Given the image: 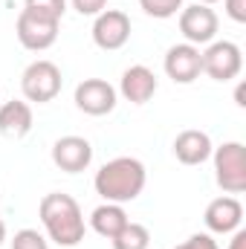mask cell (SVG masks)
<instances>
[{
	"instance_id": "cell-15",
	"label": "cell",
	"mask_w": 246,
	"mask_h": 249,
	"mask_svg": "<svg viewBox=\"0 0 246 249\" xmlns=\"http://www.w3.org/2000/svg\"><path fill=\"white\" fill-rule=\"evenodd\" d=\"M32 107L29 102H20V99H12V102H3L0 105V133L6 139H23L29 130H32Z\"/></svg>"
},
{
	"instance_id": "cell-18",
	"label": "cell",
	"mask_w": 246,
	"mask_h": 249,
	"mask_svg": "<svg viewBox=\"0 0 246 249\" xmlns=\"http://www.w3.org/2000/svg\"><path fill=\"white\" fill-rule=\"evenodd\" d=\"M139 6H142V12L148 18L168 20V18H174L183 9V0H139Z\"/></svg>"
},
{
	"instance_id": "cell-3",
	"label": "cell",
	"mask_w": 246,
	"mask_h": 249,
	"mask_svg": "<svg viewBox=\"0 0 246 249\" xmlns=\"http://www.w3.org/2000/svg\"><path fill=\"white\" fill-rule=\"evenodd\" d=\"M61 84H64V78H61L58 64L47 61V58L32 61L23 70V75H20V93H23V99L35 102V105L53 102L61 93Z\"/></svg>"
},
{
	"instance_id": "cell-7",
	"label": "cell",
	"mask_w": 246,
	"mask_h": 249,
	"mask_svg": "<svg viewBox=\"0 0 246 249\" xmlns=\"http://www.w3.org/2000/svg\"><path fill=\"white\" fill-rule=\"evenodd\" d=\"M217 29H220V18L211 6L194 3V6H185L180 12V32H183L185 44H194V47L211 44Z\"/></svg>"
},
{
	"instance_id": "cell-4",
	"label": "cell",
	"mask_w": 246,
	"mask_h": 249,
	"mask_svg": "<svg viewBox=\"0 0 246 249\" xmlns=\"http://www.w3.org/2000/svg\"><path fill=\"white\" fill-rule=\"evenodd\" d=\"M214 160V180L226 194L246 191V148L241 142H223L211 151Z\"/></svg>"
},
{
	"instance_id": "cell-12",
	"label": "cell",
	"mask_w": 246,
	"mask_h": 249,
	"mask_svg": "<svg viewBox=\"0 0 246 249\" xmlns=\"http://www.w3.org/2000/svg\"><path fill=\"white\" fill-rule=\"evenodd\" d=\"M209 232L214 235H232L235 229H241V220H244V206L238 197L226 194V197H217L206 206V214H203Z\"/></svg>"
},
{
	"instance_id": "cell-14",
	"label": "cell",
	"mask_w": 246,
	"mask_h": 249,
	"mask_svg": "<svg viewBox=\"0 0 246 249\" xmlns=\"http://www.w3.org/2000/svg\"><path fill=\"white\" fill-rule=\"evenodd\" d=\"M214 145L209 139L206 130H183L177 139H174V157L183 162V165H203L209 157H211Z\"/></svg>"
},
{
	"instance_id": "cell-9",
	"label": "cell",
	"mask_w": 246,
	"mask_h": 249,
	"mask_svg": "<svg viewBox=\"0 0 246 249\" xmlns=\"http://www.w3.org/2000/svg\"><path fill=\"white\" fill-rule=\"evenodd\" d=\"M130 41V18L122 9H105L93 23V44L105 53H116Z\"/></svg>"
},
{
	"instance_id": "cell-13",
	"label": "cell",
	"mask_w": 246,
	"mask_h": 249,
	"mask_svg": "<svg viewBox=\"0 0 246 249\" xmlns=\"http://www.w3.org/2000/svg\"><path fill=\"white\" fill-rule=\"evenodd\" d=\"M119 93L130 105H145L154 99L157 93V75L145 67V64H133L122 72V81H119Z\"/></svg>"
},
{
	"instance_id": "cell-6",
	"label": "cell",
	"mask_w": 246,
	"mask_h": 249,
	"mask_svg": "<svg viewBox=\"0 0 246 249\" xmlns=\"http://www.w3.org/2000/svg\"><path fill=\"white\" fill-rule=\"evenodd\" d=\"M244 70V53L235 41H211L203 50V72L214 81H232Z\"/></svg>"
},
{
	"instance_id": "cell-20",
	"label": "cell",
	"mask_w": 246,
	"mask_h": 249,
	"mask_svg": "<svg viewBox=\"0 0 246 249\" xmlns=\"http://www.w3.org/2000/svg\"><path fill=\"white\" fill-rule=\"evenodd\" d=\"M12 249H50V241L38 229H20L12 238Z\"/></svg>"
},
{
	"instance_id": "cell-16",
	"label": "cell",
	"mask_w": 246,
	"mask_h": 249,
	"mask_svg": "<svg viewBox=\"0 0 246 249\" xmlns=\"http://www.w3.org/2000/svg\"><path fill=\"white\" fill-rule=\"evenodd\" d=\"M127 223H130V220H127V214H124V209L119 203H102V206H96L93 214H90L93 232L102 235V238H107V241H113Z\"/></svg>"
},
{
	"instance_id": "cell-10",
	"label": "cell",
	"mask_w": 246,
	"mask_h": 249,
	"mask_svg": "<svg viewBox=\"0 0 246 249\" xmlns=\"http://www.w3.org/2000/svg\"><path fill=\"white\" fill-rule=\"evenodd\" d=\"M203 72V53L194 44H174L165 53V75L174 84H191Z\"/></svg>"
},
{
	"instance_id": "cell-8",
	"label": "cell",
	"mask_w": 246,
	"mask_h": 249,
	"mask_svg": "<svg viewBox=\"0 0 246 249\" xmlns=\"http://www.w3.org/2000/svg\"><path fill=\"white\" fill-rule=\"evenodd\" d=\"M72 99H75V107L81 113H87V116H107V113H113L119 93L105 78H84L75 87V96Z\"/></svg>"
},
{
	"instance_id": "cell-27",
	"label": "cell",
	"mask_w": 246,
	"mask_h": 249,
	"mask_svg": "<svg viewBox=\"0 0 246 249\" xmlns=\"http://www.w3.org/2000/svg\"><path fill=\"white\" fill-rule=\"evenodd\" d=\"M197 3H203V6H211V3H217V0H197Z\"/></svg>"
},
{
	"instance_id": "cell-22",
	"label": "cell",
	"mask_w": 246,
	"mask_h": 249,
	"mask_svg": "<svg viewBox=\"0 0 246 249\" xmlns=\"http://www.w3.org/2000/svg\"><path fill=\"white\" fill-rule=\"evenodd\" d=\"M72 9H75L78 15L96 18V15H102V12L107 9V0H72Z\"/></svg>"
},
{
	"instance_id": "cell-25",
	"label": "cell",
	"mask_w": 246,
	"mask_h": 249,
	"mask_svg": "<svg viewBox=\"0 0 246 249\" xmlns=\"http://www.w3.org/2000/svg\"><path fill=\"white\" fill-rule=\"evenodd\" d=\"M235 99H238V105H241V107H246V102H244V84L238 87V93H235Z\"/></svg>"
},
{
	"instance_id": "cell-19",
	"label": "cell",
	"mask_w": 246,
	"mask_h": 249,
	"mask_svg": "<svg viewBox=\"0 0 246 249\" xmlns=\"http://www.w3.org/2000/svg\"><path fill=\"white\" fill-rule=\"evenodd\" d=\"M23 9L44 15V18H53V20H61L64 12H67V0H26Z\"/></svg>"
},
{
	"instance_id": "cell-21",
	"label": "cell",
	"mask_w": 246,
	"mask_h": 249,
	"mask_svg": "<svg viewBox=\"0 0 246 249\" xmlns=\"http://www.w3.org/2000/svg\"><path fill=\"white\" fill-rule=\"evenodd\" d=\"M174 249H220V247H217V241H214L211 235L197 232V235H191L185 244H180V247H174Z\"/></svg>"
},
{
	"instance_id": "cell-5",
	"label": "cell",
	"mask_w": 246,
	"mask_h": 249,
	"mask_svg": "<svg viewBox=\"0 0 246 249\" xmlns=\"http://www.w3.org/2000/svg\"><path fill=\"white\" fill-rule=\"evenodd\" d=\"M58 23L61 20H53V18H44V15H35V12L23 9L18 15L15 32H18V41H20L23 50L44 53V50H50L58 41Z\"/></svg>"
},
{
	"instance_id": "cell-26",
	"label": "cell",
	"mask_w": 246,
	"mask_h": 249,
	"mask_svg": "<svg viewBox=\"0 0 246 249\" xmlns=\"http://www.w3.org/2000/svg\"><path fill=\"white\" fill-rule=\"evenodd\" d=\"M3 241H6V223L0 220V244H3Z\"/></svg>"
},
{
	"instance_id": "cell-2",
	"label": "cell",
	"mask_w": 246,
	"mask_h": 249,
	"mask_svg": "<svg viewBox=\"0 0 246 249\" xmlns=\"http://www.w3.org/2000/svg\"><path fill=\"white\" fill-rule=\"evenodd\" d=\"M148 183V171L136 157H116L110 162H105L96 171V194L105 197V203H130L142 194V188Z\"/></svg>"
},
{
	"instance_id": "cell-17",
	"label": "cell",
	"mask_w": 246,
	"mask_h": 249,
	"mask_svg": "<svg viewBox=\"0 0 246 249\" xmlns=\"http://www.w3.org/2000/svg\"><path fill=\"white\" fill-rule=\"evenodd\" d=\"M110 244H113V249H148L151 247V232L142 223H127Z\"/></svg>"
},
{
	"instance_id": "cell-24",
	"label": "cell",
	"mask_w": 246,
	"mask_h": 249,
	"mask_svg": "<svg viewBox=\"0 0 246 249\" xmlns=\"http://www.w3.org/2000/svg\"><path fill=\"white\" fill-rule=\"evenodd\" d=\"M229 249H246V229H235V232H232Z\"/></svg>"
},
{
	"instance_id": "cell-11",
	"label": "cell",
	"mask_w": 246,
	"mask_h": 249,
	"mask_svg": "<svg viewBox=\"0 0 246 249\" xmlns=\"http://www.w3.org/2000/svg\"><path fill=\"white\" fill-rule=\"evenodd\" d=\"M53 162L67 174H81L93 162V145L84 136H61L53 145Z\"/></svg>"
},
{
	"instance_id": "cell-1",
	"label": "cell",
	"mask_w": 246,
	"mask_h": 249,
	"mask_svg": "<svg viewBox=\"0 0 246 249\" xmlns=\"http://www.w3.org/2000/svg\"><path fill=\"white\" fill-rule=\"evenodd\" d=\"M38 214H41V223H44L53 244L78 247L84 241L87 226H84V214H81V206L75 203V197H70L64 191L44 194V200L38 206Z\"/></svg>"
},
{
	"instance_id": "cell-23",
	"label": "cell",
	"mask_w": 246,
	"mask_h": 249,
	"mask_svg": "<svg viewBox=\"0 0 246 249\" xmlns=\"http://www.w3.org/2000/svg\"><path fill=\"white\" fill-rule=\"evenodd\" d=\"M223 6L235 23H246V0H223Z\"/></svg>"
}]
</instances>
